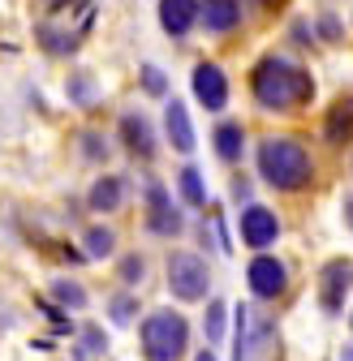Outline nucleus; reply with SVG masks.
<instances>
[{"label":"nucleus","instance_id":"nucleus-26","mask_svg":"<svg viewBox=\"0 0 353 361\" xmlns=\"http://www.w3.org/2000/svg\"><path fill=\"white\" fill-rule=\"evenodd\" d=\"M82 155L91 159V164H104V159H108V138H100L95 129H86V133H82Z\"/></svg>","mask_w":353,"mask_h":361},{"label":"nucleus","instance_id":"nucleus-8","mask_svg":"<svg viewBox=\"0 0 353 361\" xmlns=\"http://www.w3.org/2000/svg\"><path fill=\"white\" fill-rule=\"evenodd\" d=\"M186 215L172 207L164 185H147V233L151 237H181Z\"/></svg>","mask_w":353,"mask_h":361},{"label":"nucleus","instance_id":"nucleus-21","mask_svg":"<svg viewBox=\"0 0 353 361\" xmlns=\"http://www.w3.org/2000/svg\"><path fill=\"white\" fill-rule=\"evenodd\" d=\"M176 190H181V198L190 207H207V185H203V172L194 164H186L181 172H176Z\"/></svg>","mask_w":353,"mask_h":361},{"label":"nucleus","instance_id":"nucleus-23","mask_svg":"<svg viewBox=\"0 0 353 361\" xmlns=\"http://www.w3.org/2000/svg\"><path fill=\"white\" fill-rule=\"evenodd\" d=\"M108 319L116 323V327H129L138 319V297L134 293H116L112 301H108Z\"/></svg>","mask_w":353,"mask_h":361},{"label":"nucleus","instance_id":"nucleus-13","mask_svg":"<svg viewBox=\"0 0 353 361\" xmlns=\"http://www.w3.org/2000/svg\"><path fill=\"white\" fill-rule=\"evenodd\" d=\"M164 133H168L172 151H181V155L194 151V125H190V112H186L181 99H168L164 104Z\"/></svg>","mask_w":353,"mask_h":361},{"label":"nucleus","instance_id":"nucleus-15","mask_svg":"<svg viewBox=\"0 0 353 361\" xmlns=\"http://www.w3.org/2000/svg\"><path fill=\"white\" fill-rule=\"evenodd\" d=\"M121 202H125V180L121 176H100L95 185L86 190V207L95 215H112V211H121Z\"/></svg>","mask_w":353,"mask_h":361},{"label":"nucleus","instance_id":"nucleus-31","mask_svg":"<svg viewBox=\"0 0 353 361\" xmlns=\"http://www.w3.org/2000/svg\"><path fill=\"white\" fill-rule=\"evenodd\" d=\"M194 361H215V353H211V348H203V353H194Z\"/></svg>","mask_w":353,"mask_h":361},{"label":"nucleus","instance_id":"nucleus-16","mask_svg":"<svg viewBox=\"0 0 353 361\" xmlns=\"http://www.w3.org/2000/svg\"><path fill=\"white\" fill-rule=\"evenodd\" d=\"M108 353V331L104 323H82L73 331V361H100Z\"/></svg>","mask_w":353,"mask_h":361},{"label":"nucleus","instance_id":"nucleus-25","mask_svg":"<svg viewBox=\"0 0 353 361\" xmlns=\"http://www.w3.org/2000/svg\"><path fill=\"white\" fill-rule=\"evenodd\" d=\"M69 99H73L78 108H91V104H95V78H91V73H73V78H69Z\"/></svg>","mask_w":353,"mask_h":361},{"label":"nucleus","instance_id":"nucleus-6","mask_svg":"<svg viewBox=\"0 0 353 361\" xmlns=\"http://www.w3.org/2000/svg\"><path fill=\"white\" fill-rule=\"evenodd\" d=\"M246 284H250V293L258 301H276L289 288V267L276 254H254L250 267H246Z\"/></svg>","mask_w":353,"mask_h":361},{"label":"nucleus","instance_id":"nucleus-18","mask_svg":"<svg viewBox=\"0 0 353 361\" xmlns=\"http://www.w3.org/2000/svg\"><path fill=\"white\" fill-rule=\"evenodd\" d=\"M203 331H207V348H215V344H225V340H229V305L220 301V297H211V301H207Z\"/></svg>","mask_w":353,"mask_h":361},{"label":"nucleus","instance_id":"nucleus-19","mask_svg":"<svg viewBox=\"0 0 353 361\" xmlns=\"http://www.w3.org/2000/svg\"><path fill=\"white\" fill-rule=\"evenodd\" d=\"M48 293H52V301H56L61 310H86V305H91L86 288H82L78 280H69V276H56V280L48 284Z\"/></svg>","mask_w":353,"mask_h":361},{"label":"nucleus","instance_id":"nucleus-28","mask_svg":"<svg viewBox=\"0 0 353 361\" xmlns=\"http://www.w3.org/2000/svg\"><path fill=\"white\" fill-rule=\"evenodd\" d=\"M349 125H353V116H345V108H336V116L328 121V138L340 142V133H349Z\"/></svg>","mask_w":353,"mask_h":361},{"label":"nucleus","instance_id":"nucleus-33","mask_svg":"<svg viewBox=\"0 0 353 361\" xmlns=\"http://www.w3.org/2000/svg\"><path fill=\"white\" fill-rule=\"evenodd\" d=\"M340 361H353V344H349V348H340Z\"/></svg>","mask_w":353,"mask_h":361},{"label":"nucleus","instance_id":"nucleus-24","mask_svg":"<svg viewBox=\"0 0 353 361\" xmlns=\"http://www.w3.org/2000/svg\"><path fill=\"white\" fill-rule=\"evenodd\" d=\"M116 276H121V284H125V288L143 284V280H147V258H143V254H121Z\"/></svg>","mask_w":353,"mask_h":361},{"label":"nucleus","instance_id":"nucleus-34","mask_svg":"<svg viewBox=\"0 0 353 361\" xmlns=\"http://www.w3.org/2000/svg\"><path fill=\"white\" fill-rule=\"evenodd\" d=\"M349 336H353V310H349Z\"/></svg>","mask_w":353,"mask_h":361},{"label":"nucleus","instance_id":"nucleus-14","mask_svg":"<svg viewBox=\"0 0 353 361\" xmlns=\"http://www.w3.org/2000/svg\"><path fill=\"white\" fill-rule=\"evenodd\" d=\"M198 22H203L211 35H229V30L241 22V0H203Z\"/></svg>","mask_w":353,"mask_h":361},{"label":"nucleus","instance_id":"nucleus-32","mask_svg":"<svg viewBox=\"0 0 353 361\" xmlns=\"http://www.w3.org/2000/svg\"><path fill=\"white\" fill-rule=\"evenodd\" d=\"M250 5H263V9H272V5H280V0H250Z\"/></svg>","mask_w":353,"mask_h":361},{"label":"nucleus","instance_id":"nucleus-12","mask_svg":"<svg viewBox=\"0 0 353 361\" xmlns=\"http://www.w3.org/2000/svg\"><path fill=\"white\" fill-rule=\"evenodd\" d=\"M121 142L129 155H138V159H151L155 155V129L143 112H125L121 116Z\"/></svg>","mask_w":353,"mask_h":361},{"label":"nucleus","instance_id":"nucleus-20","mask_svg":"<svg viewBox=\"0 0 353 361\" xmlns=\"http://www.w3.org/2000/svg\"><path fill=\"white\" fill-rule=\"evenodd\" d=\"M82 250H86V258H112L116 254V233L108 224H91V228L82 233Z\"/></svg>","mask_w":353,"mask_h":361},{"label":"nucleus","instance_id":"nucleus-1","mask_svg":"<svg viewBox=\"0 0 353 361\" xmlns=\"http://www.w3.org/2000/svg\"><path fill=\"white\" fill-rule=\"evenodd\" d=\"M250 90H254V104L268 108V112H293L297 104L315 99V78L311 69L293 65L289 56H263L250 73Z\"/></svg>","mask_w":353,"mask_h":361},{"label":"nucleus","instance_id":"nucleus-5","mask_svg":"<svg viewBox=\"0 0 353 361\" xmlns=\"http://www.w3.org/2000/svg\"><path fill=\"white\" fill-rule=\"evenodd\" d=\"M168 288L176 301H203L211 293V267L203 254H190V250H172L168 254Z\"/></svg>","mask_w":353,"mask_h":361},{"label":"nucleus","instance_id":"nucleus-4","mask_svg":"<svg viewBox=\"0 0 353 361\" xmlns=\"http://www.w3.org/2000/svg\"><path fill=\"white\" fill-rule=\"evenodd\" d=\"M237 336H233V361H280V331L272 319H254L250 310L237 305Z\"/></svg>","mask_w":353,"mask_h":361},{"label":"nucleus","instance_id":"nucleus-11","mask_svg":"<svg viewBox=\"0 0 353 361\" xmlns=\"http://www.w3.org/2000/svg\"><path fill=\"white\" fill-rule=\"evenodd\" d=\"M203 13V0H160V26L172 39H186Z\"/></svg>","mask_w":353,"mask_h":361},{"label":"nucleus","instance_id":"nucleus-29","mask_svg":"<svg viewBox=\"0 0 353 361\" xmlns=\"http://www.w3.org/2000/svg\"><path fill=\"white\" fill-rule=\"evenodd\" d=\"M319 35H323V39H340V22H336L332 13H323V18H319Z\"/></svg>","mask_w":353,"mask_h":361},{"label":"nucleus","instance_id":"nucleus-27","mask_svg":"<svg viewBox=\"0 0 353 361\" xmlns=\"http://www.w3.org/2000/svg\"><path fill=\"white\" fill-rule=\"evenodd\" d=\"M143 86H147V95H168V78L155 65H143Z\"/></svg>","mask_w":353,"mask_h":361},{"label":"nucleus","instance_id":"nucleus-3","mask_svg":"<svg viewBox=\"0 0 353 361\" xmlns=\"http://www.w3.org/2000/svg\"><path fill=\"white\" fill-rule=\"evenodd\" d=\"M138 344L147 353V361H181L190 348V323L176 310H151L143 327H138Z\"/></svg>","mask_w":353,"mask_h":361},{"label":"nucleus","instance_id":"nucleus-2","mask_svg":"<svg viewBox=\"0 0 353 361\" xmlns=\"http://www.w3.org/2000/svg\"><path fill=\"white\" fill-rule=\"evenodd\" d=\"M254 164H258V176L280 194H297L315 180V159L297 138H263Z\"/></svg>","mask_w":353,"mask_h":361},{"label":"nucleus","instance_id":"nucleus-17","mask_svg":"<svg viewBox=\"0 0 353 361\" xmlns=\"http://www.w3.org/2000/svg\"><path fill=\"white\" fill-rule=\"evenodd\" d=\"M211 142H215V155L225 159V164H237L241 151H246V129H241V121H220L215 133H211Z\"/></svg>","mask_w":353,"mask_h":361},{"label":"nucleus","instance_id":"nucleus-22","mask_svg":"<svg viewBox=\"0 0 353 361\" xmlns=\"http://www.w3.org/2000/svg\"><path fill=\"white\" fill-rule=\"evenodd\" d=\"M39 43H43V48H48L52 56H69L73 48H78V35H69V30H56L52 22H39Z\"/></svg>","mask_w":353,"mask_h":361},{"label":"nucleus","instance_id":"nucleus-30","mask_svg":"<svg viewBox=\"0 0 353 361\" xmlns=\"http://www.w3.org/2000/svg\"><path fill=\"white\" fill-rule=\"evenodd\" d=\"M340 215H345V228H349V233H353V194H349V198H345V202H340Z\"/></svg>","mask_w":353,"mask_h":361},{"label":"nucleus","instance_id":"nucleus-10","mask_svg":"<svg viewBox=\"0 0 353 361\" xmlns=\"http://www.w3.org/2000/svg\"><path fill=\"white\" fill-rule=\"evenodd\" d=\"M190 86H194V99L207 112H225V104H229V78H225V69H220V65H211V61L194 65Z\"/></svg>","mask_w":353,"mask_h":361},{"label":"nucleus","instance_id":"nucleus-9","mask_svg":"<svg viewBox=\"0 0 353 361\" xmlns=\"http://www.w3.org/2000/svg\"><path fill=\"white\" fill-rule=\"evenodd\" d=\"M276 237H280V219H276V211L250 202V207L241 211V241H246L254 254H268V245H276Z\"/></svg>","mask_w":353,"mask_h":361},{"label":"nucleus","instance_id":"nucleus-7","mask_svg":"<svg viewBox=\"0 0 353 361\" xmlns=\"http://www.w3.org/2000/svg\"><path fill=\"white\" fill-rule=\"evenodd\" d=\"M349 288H353V262L349 258L323 262V271H319V310L328 314V319H336V314L345 310Z\"/></svg>","mask_w":353,"mask_h":361}]
</instances>
